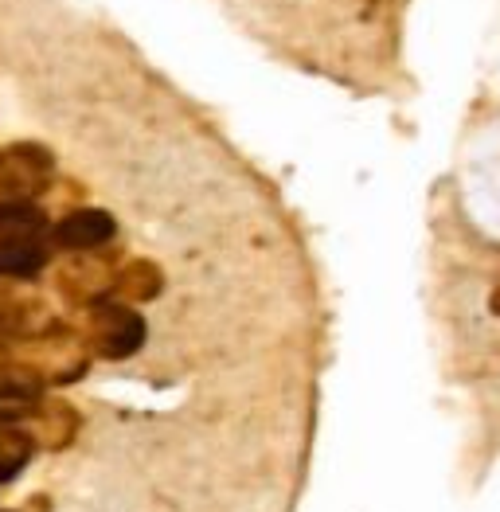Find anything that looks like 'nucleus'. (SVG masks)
<instances>
[{
	"label": "nucleus",
	"mask_w": 500,
	"mask_h": 512,
	"mask_svg": "<svg viewBox=\"0 0 500 512\" xmlns=\"http://www.w3.org/2000/svg\"><path fill=\"white\" fill-rule=\"evenodd\" d=\"M90 341L106 360H125L145 341V321L125 301L106 298L90 305Z\"/></svg>",
	"instance_id": "f257e3e1"
},
{
	"label": "nucleus",
	"mask_w": 500,
	"mask_h": 512,
	"mask_svg": "<svg viewBox=\"0 0 500 512\" xmlns=\"http://www.w3.org/2000/svg\"><path fill=\"white\" fill-rule=\"evenodd\" d=\"M47 180H51V153L47 149L32 145V141L0 149V192L8 200H32L36 192L47 188Z\"/></svg>",
	"instance_id": "f03ea898"
},
{
	"label": "nucleus",
	"mask_w": 500,
	"mask_h": 512,
	"mask_svg": "<svg viewBox=\"0 0 500 512\" xmlns=\"http://www.w3.org/2000/svg\"><path fill=\"white\" fill-rule=\"evenodd\" d=\"M32 360H36V364H28V368H40L43 376L55 380V384H67V380L83 376V368H86L83 344L75 341L67 329H51V333L36 337V356H32Z\"/></svg>",
	"instance_id": "7ed1b4c3"
},
{
	"label": "nucleus",
	"mask_w": 500,
	"mask_h": 512,
	"mask_svg": "<svg viewBox=\"0 0 500 512\" xmlns=\"http://www.w3.org/2000/svg\"><path fill=\"white\" fill-rule=\"evenodd\" d=\"M114 219L106 212H98V208H79V212H71L63 223H55V243L59 247H67V251H94V247H102V243H110L114 239Z\"/></svg>",
	"instance_id": "20e7f679"
},
{
	"label": "nucleus",
	"mask_w": 500,
	"mask_h": 512,
	"mask_svg": "<svg viewBox=\"0 0 500 512\" xmlns=\"http://www.w3.org/2000/svg\"><path fill=\"white\" fill-rule=\"evenodd\" d=\"M47 262L40 231H0V274L36 278Z\"/></svg>",
	"instance_id": "39448f33"
},
{
	"label": "nucleus",
	"mask_w": 500,
	"mask_h": 512,
	"mask_svg": "<svg viewBox=\"0 0 500 512\" xmlns=\"http://www.w3.org/2000/svg\"><path fill=\"white\" fill-rule=\"evenodd\" d=\"M59 290L71 301L98 305V301H106L114 294V274H110V266H102V262L79 258V262H71V266L59 274Z\"/></svg>",
	"instance_id": "423d86ee"
},
{
	"label": "nucleus",
	"mask_w": 500,
	"mask_h": 512,
	"mask_svg": "<svg viewBox=\"0 0 500 512\" xmlns=\"http://www.w3.org/2000/svg\"><path fill=\"white\" fill-rule=\"evenodd\" d=\"M51 317L36 298H0V333L8 337H43Z\"/></svg>",
	"instance_id": "0eeeda50"
},
{
	"label": "nucleus",
	"mask_w": 500,
	"mask_h": 512,
	"mask_svg": "<svg viewBox=\"0 0 500 512\" xmlns=\"http://www.w3.org/2000/svg\"><path fill=\"white\" fill-rule=\"evenodd\" d=\"M161 270L153 262H129L125 270L114 274V294L125 301H149L161 294Z\"/></svg>",
	"instance_id": "6e6552de"
},
{
	"label": "nucleus",
	"mask_w": 500,
	"mask_h": 512,
	"mask_svg": "<svg viewBox=\"0 0 500 512\" xmlns=\"http://www.w3.org/2000/svg\"><path fill=\"white\" fill-rule=\"evenodd\" d=\"M493 313H497V317H500V290H497V294H493Z\"/></svg>",
	"instance_id": "1a4fd4ad"
}]
</instances>
